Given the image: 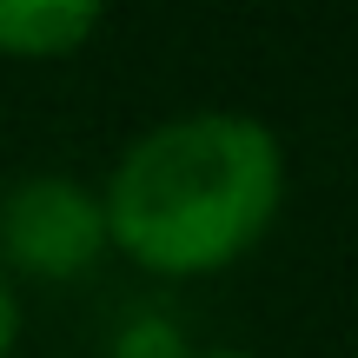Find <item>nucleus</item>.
<instances>
[{
	"label": "nucleus",
	"mask_w": 358,
	"mask_h": 358,
	"mask_svg": "<svg viewBox=\"0 0 358 358\" xmlns=\"http://www.w3.org/2000/svg\"><path fill=\"white\" fill-rule=\"evenodd\" d=\"M100 27H106L100 0H0V53H20V60L80 53Z\"/></svg>",
	"instance_id": "nucleus-3"
},
{
	"label": "nucleus",
	"mask_w": 358,
	"mask_h": 358,
	"mask_svg": "<svg viewBox=\"0 0 358 358\" xmlns=\"http://www.w3.org/2000/svg\"><path fill=\"white\" fill-rule=\"evenodd\" d=\"M186 358H259V352H245V345H199V352H186Z\"/></svg>",
	"instance_id": "nucleus-6"
},
{
	"label": "nucleus",
	"mask_w": 358,
	"mask_h": 358,
	"mask_svg": "<svg viewBox=\"0 0 358 358\" xmlns=\"http://www.w3.org/2000/svg\"><path fill=\"white\" fill-rule=\"evenodd\" d=\"M106 252L100 186L73 173H27L0 192V266L27 279H73Z\"/></svg>",
	"instance_id": "nucleus-2"
},
{
	"label": "nucleus",
	"mask_w": 358,
	"mask_h": 358,
	"mask_svg": "<svg viewBox=\"0 0 358 358\" xmlns=\"http://www.w3.org/2000/svg\"><path fill=\"white\" fill-rule=\"evenodd\" d=\"M192 345L179 338V325L166 312H140V319H127L113 332V358H186Z\"/></svg>",
	"instance_id": "nucleus-4"
},
{
	"label": "nucleus",
	"mask_w": 358,
	"mask_h": 358,
	"mask_svg": "<svg viewBox=\"0 0 358 358\" xmlns=\"http://www.w3.org/2000/svg\"><path fill=\"white\" fill-rule=\"evenodd\" d=\"M285 199V140L245 106H186L120 146L100 186L106 245L133 266L219 272L266 239Z\"/></svg>",
	"instance_id": "nucleus-1"
},
{
	"label": "nucleus",
	"mask_w": 358,
	"mask_h": 358,
	"mask_svg": "<svg viewBox=\"0 0 358 358\" xmlns=\"http://www.w3.org/2000/svg\"><path fill=\"white\" fill-rule=\"evenodd\" d=\"M20 345V285H13V272L0 266V358Z\"/></svg>",
	"instance_id": "nucleus-5"
}]
</instances>
